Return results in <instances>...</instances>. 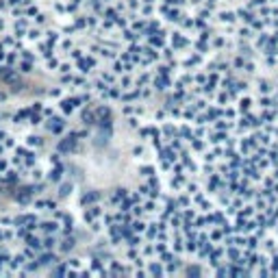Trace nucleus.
Wrapping results in <instances>:
<instances>
[{"instance_id":"16","label":"nucleus","mask_w":278,"mask_h":278,"mask_svg":"<svg viewBox=\"0 0 278 278\" xmlns=\"http://www.w3.org/2000/svg\"><path fill=\"white\" fill-rule=\"evenodd\" d=\"M33 70H35V61L20 59V63H18V72H20V74H31Z\"/></svg>"},{"instance_id":"5","label":"nucleus","mask_w":278,"mask_h":278,"mask_svg":"<svg viewBox=\"0 0 278 278\" xmlns=\"http://www.w3.org/2000/svg\"><path fill=\"white\" fill-rule=\"evenodd\" d=\"M80 209L83 207H92V204H96V202H104V196H102V191H98V189H89V191H83L80 193Z\"/></svg>"},{"instance_id":"1","label":"nucleus","mask_w":278,"mask_h":278,"mask_svg":"<svg viewBox=\"0 0 278 278\" xmlns=\"http://www.w3.org/2000/svg\"><path fill=\"white\" fill-rule=\"evenodd\" d=\"M44 126H46L48 130H50L52 135H65V133H68V126H70V122H68V118H65L63 113H59V111H57L54 116L46 118Z\"/></svg>"},{"instance_id":"23","label":"nucleus","mask_w":278,"mask_h":278,"mask_svg":"<svg viewBox=\"0 0 278 278\" xmlns=\"http://www.w3.org/2000/svg\"><path fill=\"white\" fill-rule=\"evenodd\" d=\"M7 52H9V46L5 44V39H0V63L7 61Z\"/></svg>"},{"instance_id":"24","label":"nucleus","mask_w":278,"mask_h":278,"mask_svg":"<svg viewBox=\"0 0 278 278\" xmlns=\"http://www.w3.org/2000/svg\"><path fill=\"white\" fill-rule=\"evenodd\" d=\"M7 29H9V26H7V22H5L3 18H0V33H5Z\"/></svg>"},{"instance_id":"3","label":"nucleus","mask_w":278,"mask_h":278,"mask_svg":"<svg viewBox=\"0 0 278 278\" xmlns=\"http://www.w3.org/2000/svg\"><path fill=\"white\" fill-rule=\"evenodd\" d=\"M61 233V222L54 219L52 215L46 217V219H39V235H59Z\"/></svg>"},{"instance_id":"2","label":"nucleus","mask_w":278,"mask_h":278,"mask_svg":"<svg viewBox=\"0 0 278 278\" xmlns=\"http://www.w3.org/2000/svg\"><path fill=\"white\" fill-rule=\"evenodd\" d=\"M31 207L35 211H39V213H52V211L59 209V202L52 200V198H48V196H37V198L33 200Z\"/></svg>"},{"instance_id":"20","label":"nucleus","mask_w":278,"mask_h":278,"mask_svg":"<svg viewBox=\"0 0 278 278\" xmlns=\"http://www.w3.org/2000/svg\"><path fill=\"white\" fill-rule=\"evenodd\" d=\"M133 157L135 159H146V157H148V150H146L144 144H137L135 146V148H133Z\"/></svg>"},{"instance_id":"9","label":"nucleus","mask_w":278,"mask_h":278,"mask_svg":"<svg viewBox=\"0 0 278 278\" xmlns=\"http://www.w3.org/2000/svg\"><path fill=\"white\" fill-rule=\"evenodd\" d=\"M137 174H139V178H142V181H148V178L157 176V168H154L152 163H142V165H139V170H137Z\"/></svg>"},{"instance_id":"25","label":"nucleus","mask_w":278,"mask_h":278,"mask_svg":"<svg viewBox=\"0 0 278 278\" xmlns=\"http://www.w3.org/2000/svg\"><path fill=\"white\" fill-rule=\"evenodd\" d=\"M70 3H74V5H78V7H85L87 0H70Z\"/></svg>"},{"instance_id":"13","label":"nucleus","mask_w":278,"mask_h":278,"mask_svg":"<svg viewBox=\"0 0 278 278\" xmlns=\"http://www.w3.org/2000/svg\"><path fill=\"white\" fill-rule=\"evenodd\" d=\"M29 181L31 183H42V181H46V170H42L39 165H35V168H31V172H29Z\"/></svg>"},{"instance_id":"27","label":"nucleus","mask_w":278,"mask_h":278,"mask_svg":"<svg viewBox=\"0 0 278 278\" xmlns=\"http://www.w3.org/2000/svg\"><path fill=\"white\" fill-rule=\"evenodd\" d=\"M142 3H148V5H157V0H142Z\"/></svg>"},{"instance_id":"14","label":"nucleus","mask_w":278,"mask_h":278,"mask_svg":"<svg viewBox=\"0 0 278 278\" xmlns=\"http://www.w3.org/2000/svg\"><path fill=\"white\" fill-rule=\"evenodd\" d=\"M61 61H63V57H59V54H52V57H48V59H44V68L46 70H50V72H57L59 70V65H61Z\"/></svg>"},{"instance_id":"10","label":"nucleus","mask_w":278,"mask_h":278,"mask_svg":"<svg viewBox=\"0 0 278 278\" xmlns=\"http://www.w3.org/2000/svg\"><path fill=\"white\" fill-rule=\"evenodd\" d=\"M72 193H74V183L61 181L59 185H57V196H59V198H70Z\"/></svg>"},{"instance_id":"26","label":"nucleus","mask_w":278,"mask_h":278,"mask_svg":"<svg viewBox=\"0 0 278 278\" xmlns=\"http://www.w3.org/2000/svg\"><path fill=\"white\" fill-rule=\"evenodd\" d=\"M7 100V94L5 92H0V102H5Z\"/></svg>"},{"instance_id":"19","label":"nucleus","mask_w":278,"mask_h":278,"mask_svg":"<svg viewBox=\"0 0 278 278\" xmlns=\"http://www.w3.org/2000/svg\"><path fill=\"white\" fill-rule=\"evenodd\" d=\"M33 24H35V26H42V29H46L48 26V15L44 13V11H39L35 18H33Z\"/></svg>"},{"instance_id":"17","label":"nucleus","mask_w":278,"mask_h":278,"mask_svg":"<svg viewBox=\"0 0 278 278\" xmlns=\"http://www.w3.org/2000/svg\"><path fill=\"white\" fill-rule=\"evenodd\" d=\"M72 20H74V24H76V29L78 31H87V13H76V15H72Z\"/></svg>"},{"instance_id":"12","label":"nucleus","mask_w":278,"mask_h":278,"mask_svg":"<svg viewBox=\"0 0 278 278\" xmlns=\"http://www.w3.org/2000/svg\"><path fill=\"white\" fill-rule=\"evenodd\" d=\"M24 144H26L29 148H33V150H39L44 146V139L39 135H35V133H29L26 137H24Z\"/></svg>"},{"instance_id":"22","label":"nucleus","mask_w":278,"mask_h":278,"mask_svg":"<svg viewBox=\"0 0 278 278\" xmlns=\"http://www.w3.org/2000/svg\"><path fill=\"white\" fill-rule=\"evenodd\" d=\"M63 154L59 152V150H54V152H50V157H48V165H59V163H63Z\"/></svg>"},{"instance_id":"21","label":"nucleus","mask_w":278,"mask_h":278,"mask_svg":"<svg viewBox=\"0 0 278 278\" xmlns=\"http://www.w3.org/2000/svg\"><path fill=\"white\" fill-rule=\"evenodd\" d=\"M0 226H15V215L0 213Z\"/></svg>"},{"instance_id":"8","label":"nucleus","mask_w":278,"mask_h":278,"mask_svg":"<svg viewBox=\"0 0 278 278\" xmlns=\"http://www.w3.org/2000/svg\"><path fill=\"white\" fill-rule=\"evenodd\" d=\"M76 246V237L74 235H65V237H59V250L61 255H68V252Z\"/></svg>"},{"instance_id":"11","label":"nucleus","mask_w":278,"mask_h":278,"mask_svg":"<svg viewBox=\"0 0 278 278\" xmlns=\"http://www.w3.org/2000/svg\"><path fill=\"white\" fill-rule=\"evenodd\" d=\"M118 15H120V11L116 9V5H113V3H107V5H104V9H102V13H100V18H102V20L116 22Z\"/></svg>"},{"instance_id":"15","label":"nucleus","mask_w":278,"mask_h":278,"mask_svg":"<svg viewBox=\"0 0 278 278\" xmlns=\"http://www.w3.org/2000/svg\"><path fill=\"white\" fill-rule=\"evenodd\" d=\"M3 146H5V152H7V154H11V152L15 150V146H18V139H15L13 135L7 133L5 139H3Z\"/></svg>"},{"instance_id":"4","label":"nucleus","mask_w":278,"mask_h":278,"mask_svg":"<svg viewBox=\"0 0 278 278\" xmlns=\"http://www.w3.org/2000/svg\"><path fill=\"white\" fill-rule=\"evenodd\" d=\"M65 165L63 163H59V165H48L46 170V181L50 183V185H59L61 181H65Z\"/></svg>"},{"instance_id":"18","label":"nucleus","mask_w":278,"mask_h":278,"mask_svg":"<svg viewBox=\"0 0 278 278\" xmlns=\"http://www.w3.org/2000/svg\"><path fill=\"white\" fill-rule=\"evenodd\" d=\"M63 96H65V89H63V87H52L50 92H48V98H50V100H54V102H59Z\"/></svg>"},{"instance_id":"6","label":"nucleus","mask_w":278,"mask_h":278,"mask_svg":"<svg viewBox=\"0 0 278 278\" xmlns=\"http://www.w3.org/2000/svg\"><path fill=\"white\" fill-rule=\"evenodd\" d=\"M31 116H33V111H31L29 104H26V107H20L18 111H13V116H11V124H13V126H24V124H29Z\"/></svg>"},{"instance_id":"7","label":"nucleus","mask_w":278,"mask_h":278,"mask_svg":"<svg viewBox=\"0 0 278 278\" xmlns=\"http://www.w3.org/2000/svg\"><path fill=\"white\" fill-rule=\"evenodd\" d=\"M44 39V29L42 26H33L29 29V33H26V37H24V42H29V44H39Z\"/></svg>"},{"instance_id":"28","label":"nucleus","mask_w":278,"mask_h":278,"mask_svg":"<svg viewBox=\"0 0 278 278\" xmlns=\"http://www.w3.org/2000/svg\"><path fill=\"white\" fill-rule=\"evenodd\" d=\"M104 3H116V0H104Z\"/></svg>"}]
</instances>
